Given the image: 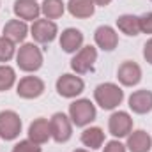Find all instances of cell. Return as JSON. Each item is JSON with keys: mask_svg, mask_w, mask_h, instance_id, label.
Returning <instances> with one entry per match:
<instances>
[{"mask_svg": "<svg viewBox=\"0 0 152 152\" xmlns=\"http://www.w3.org/2000/svg\"><path fill=\"white\" fill-rule=\"evenodd\" d=\"M94 99L103 110H115L124 99V90L115 83H101L94 90Z\"/></svg>", "mask_w": 152, "mask_h": 152, "instance_id": "6da1fadb", "label": "cell"}, {"mask_svg": "<svg viewBox=\"0 0 152 152\" xmlns=\"http://www.w3.org/2000/svg\"><path fill=\"white\" fill-rule=\"evenodd\" d=\"M18 67L25 73H34L42 66V53L34 42H25L16 53Z\"/></svg>", "mask_w": 152, "mask_h": 152, "instance_id": "7a4b0ae2", "label": "cell"}, {"mask_svg": "<svg viewBox=\"0 0 152 152\" xmlns=\"http://www.w3.org/2000/svg\"><path fill=\"white\" fill-rule=\"evenodd\" d=\"M69 118L75 126L85 127L96 118V106L90 103V99H76L69 106Z\"/></svg>", "mask_w": 152, "mask_h": 152, "instance_id": "3957f363", "label": "cell"}, {"mask_svg": "<svg viewBox=\"0 0 152 152\" xmlns=\"http://www.w3.org/2000/svg\"><path fill=\"white\" fill-rule=\"evenodd\" d=\"M21 133V118L12 110L0 112V138L9 142L16 140Z\"/></svg>", "mask_w": 152, "mask_h": 152, "instance_id": "277c9868", "label": "cell"}, {"mask_svg": "<svg viewBox=\"0 0 152 152\" xmlns=\"http://www.w3.org/2000/svg\"><path fill=\"white\" fill-rule=\"evenodd\" d=\"M97 60V50L94 46H81L80 51H76V55L71 60V67L76 75H85L88 71L94 69V64Z\"/></svg>", "mask_w": 152, "mask_h": 152, "instance_id": "5b68a950", "label": "cell"}, {"mask_svg": "<svg viewBox=\"0 0 152 152\" xmlns=\"http://www.w3.org/2000/svg\"><path fill=\"white\" fill-rule=\"evenodd\" d=\"M50 129H51V138L57 143H66L73 134V122L66 113L58 112L50 118Z\"/></svg>", "mask_w": 152, "mask_h": 152, "instance_id": "8992f818", "label": "cell"}, {"mask_svg": "<svg viewBox=\"0 0 152 152\" xmlns=\"http://www.w3.org/2000/svg\"><path fill=\"white\" fill-rule=\"evenodd\" d=\"M30 34L36 42H41V44H48L51 42L53 39L57 37L58 34V27L55 21L48 20V18H39L32 23L30 27Z\"/></svg>", "mask_w": 152, "mask_h": 152, "instance_id": "52a82bcc", "label": "cell"}, {"mask_svg": "<svg viewBox=\"0 0 152 152\" xmlns=\"http://www.w3.org/2000/svg\"><path fill=\"white\" fill-rule=\"evenodd\" d=\"M85 83L80 76L76 75H62L57 80V92L62 97H76L83 92Z\"/></svg>", "mask_w": 152, "mask_h": 152, "instance_id": "ba28073f", "label": "cell"}, {"mask_svg": "<svg viewBox=\"0 0 152 152\" xmlns=\"http://www.w3.org/2000/svg\"><path fill=\"white\" fill-rule=\"evenodd\" d=\"M16 94L23 99H36L44 94V81L37 76H25L16 87Z\"/></svg>", "mask_w": 152, "mask_h": 152, "instance_id": "9c48e42d", "label": "cell"}, {"mask_svg": "<svg viewBox=\"0 0 152 152\" xmlns=\"http://www.w3.org/2000/svg\"><path fill=\"white\" fill-rule=\"evenodd\" d=\"M117 78L124 87H134L142 80V67L133 60H126V62H122L118 66Z\"/></svg>", "mask_w": 152, "mask_h": 152, "instance_id": "30bf717a", "label": "cell"}, {"mask_svg": "<svg viewBox=\"0 0 152 152\" xmlns=\"http://www.w3.org/2000/svg\"><path fill=\"white\" fill-rule=\"evenodd\" d=\"M108 129L115 138H124L133 131V118L126 112H115L108 120Z\"/></svg>", "mask_w": 152, "mask_h": 152, "instance_id": "8fae6325", "label": "cell"}, {"mask_svg": "<svg viewBox=\"0 0 152 152\" xmlns=\"http://www.w3.org/2000/svg\"><path fill=\"white\" fill-rule=\"evenodd\" d=\"M129 108L138 115H145L152 112V92L147 88L134 90L129 96Z\"/></svg>", "mask_w": 152, "mask_h": 152, "instance_id": "7c38bea8", "label": "cell"}, {"mask_svg": "<svg viewBox=\"0 0 152 152\" xmlns=\"http://www.w3.org/2000/svg\"><path fill=\"white\" fill-rule=\"evenodd\" d=\"M50 138H51V129H50V120L48 118L39 117L28 126V140H32L34 143L42 145Z\"/></svg>", "mask_w": 152, "mask_h": 152, "instance_id": "4fadbf2b", "label": "cell"}, {"mask_svg": "<svg viewBox=\"0 0 152 152\" xmlns=\"http://www.w3.org/2000/svg\"><path fill=\"white\" fill-rule=\"evenodd\" d=\"M12 11L23 21H36L41 14V5L36 0H16Z\"/></svg>", "mask_w": 152, "mask_h": 152, "instance_id": "5bb4252c", "label": "cell"}, {"mask_svg": "<svg viewBox=\"0 0 152 152\" xmlns=\"http://www.w3.org/2000/svg\"><path fill=\"white\" fill-rule=\"evenodd\" d=\"M94 39H96V44L101 50H104V51H113L115 48H117V44H118L117 32H115L112 27H108V25L97 27L96 32H94Z\"/></svg>", "mask_w": 152, "mask_h": 152, "instance_id": "9a60e30c", "label": "cell"}, {"mask_svg": "<svg viewBox=\"0 0 152 152\" xmlns=\"http://www.w3.org/2000/svg\"><path fill=\"white\" fill-rule=\"evenodd\" d=\"M83 46V34L78 28H66L60 34V48L66 53H76Z\"/></svg>", "mask_w": 152, "mask_h": 152, "instance_id": "2e32d148", "label": "cell"}, {"mask_svg": "<svg viewBox=\"0 0 152 152\" xmlns=\"http://www.w3.org/2000/svg\"><path fill=\"white\" fill-rule=\"evenodd\" d=\"M126 147L131 152H149L152 147V138L143 129L133 131L127 134V145Z\"/></svg>", "mask_w": 152, "mask_h": 152, "instance_id": "e0dca14e", "label": "cell"}, {"mask_svg": "<svg viewBox=\"0 0 152 152\" xmlns=\"http://www.w3.org/2000/svg\"><path fill=\"white\" fill-rule=\"evenodd\" d=\"M28 34V27L23 20H9L4 25V37L11 39L12 42H23Z\"/></svg>", "mask_w": 152, "mask_h": 152, "instance_id": "ac0fdd59", "label": "cell"}, {"mask_svg": "<svg viewBox=\"0 0 152 152\" xmlns=\"http://www.w3.org/2000/svg\"><path fill=\"white\" fill-rule=\"evenodd\" d=\"M67 11L75 18H90L96 11V4L92 0H69L67 2Z\"/></svg>", "mask_w": 152, "mask_h": 152, "instance_id": "d6986e66", "label": "cell"}, {"mask_svg": "<svg viewBox=\"0 0 152 152\" xmlns=\"http://www.w3.org/2000/svg\"><path fill=\"white\" fill-rule=\"evenodd\" d=\"M117 27L122 34L129 36V37H134L140 34V18L138 16H133V14H122L117 18Z\"/></svg>", "mask_w": 152, "mask_h": 152, "instance_id": "ffe728a7", "label": "cell"}, {"mask_svg": "<svg viewBox=\"0 0 152 152\" xmlns=\"http://www.w3.org/2000/svg\"><path fill=\"white\" fill-rule=\"evenodd\" d=\"M81 143L90 149H99L104 143V133L101 127H87L81 133Z\"/></svg>", "mask_w": 152, "mask_h": 152, "instance_id": "44dd1931", "label": "cell"}, {"mask_svg": "<svg viewBox=\"0 0 152 152\" xmlns=\"http://www.w3.org/2000/svg\"><path fill=\"white\" fill-rule=\"evenodd\" d=\"M66 11V4L62 0H44L41 4V12L44 14V18L48 20H57L64 14Z\"/></svg>", "mask_w": 152, "mask_h": 152, "instance_id": "7402d4cb", "label": "cell"}, {"mask_svg": "<svg viewBox=\"0 0 152 152\" xmlns=\"http://www.w3.org/2000/svg\"><path fill=\"white\" fill-rule=\"evenodd\" d=\"M16 81V73L11 66H0V92L9 90Z\"/></svg>", "mask_w": 152, "mask_h": 152, "instance_id": "603a6c76", "label": "cell"}, {"mask_svg": "<svg viewBox=\"0 0 152 152\" xmlns=\"http://www.w3.org/2000/svg\"><path fill=\"white\" fill-rule=\"evenodd\" d=\"M16 53V48H14V42L7 37H0V62H9Z\"/></svg>", "mask_w": 152, "mask_h": 152, "instance_id": "cb8c5ba5", "label": "cell"}, {"mask_svg": "<svg viewBox=\"0 0 152 152\" xmlns=\"http://www.w3.org/2000/svg\"><path fill=\"white\" fill-rule=\"evenodd\" d=\"M11 152H41V147L32 140H21L20 143L14 145V149Z\"/></svg>", "mask_w": 152, "mask_h": 152, "instance_id": "d4e9b609", "label": "cell"}, {"mask_svg": "<svg viewBox=\"0 0 152 152\" xmlns=\"http://www.w3.org/2000/svg\"><path fill=\"white\" fill-rule=\"evenodd\" d=\"M140 32L152 34V12H145L140 16Z\"/></svg>", "mask_w": 152, "mask_h": 152, "instance_id": "484cf974", "label": "cell"}, {"mask_svg": "<svg viewBox=\"0 0 152 152\" xmlns=\"http://www.w3.org/2000/svg\"><path fill=\"white\" fill-rule=\"evenodd\" d=\"M103 152H126V145H122L117 140H112V142L106 143V147H104Z\"/></svg>", "mask_w": 152, "mask_h": 152, "instance_id": "4316f807", "label": "cell"}, {"mask_svg": "<svg viewBox=\"0 0 152 152\" xmlns=\"http://www.w3.org/2000/svg\"><path fill=\"white\" fill-rule=\"evenodd\" d=\"M143 58L152 66V39H149V41L143 44Z\"/></svg>", "mask_w": 152, "mask_h": 152, "instance_id": "83f0119b", "label": "cell"}, {"mask_svg": "<svg viewBox=\"0 0 152 152\" xmlns=\"http://www.w3.org/2000/svg\"><path fill=\"white\" fill-rule=\"evenodd\" d=\"M92 2H94L96 5H101V7H106V5H108V4H110L112 0H92Z\"/></svg>", "mask_w": 152, "mask_h": 152, "instance_id": "f1b7e54d", "label": "cell"}, {"mask_svg": "<svg viewBox=\"0 0 152 152\" xmlns=\"http://www.w3.org/2000/svg\"><path fill=\"white\" fill-rule=\"evenodd\" d=\"M73 152H88V151H85V149H76V151H73Z\"/></svg>", "mask_w": 152, "mask_h": 152, "instance_id": "f546056e", "label": "cell"}, {"mask_svg": "<svg viewBox=\"0 0 152 152\" xmlns=\"http://www.w3.org/2000/svg\"><path fill=\"white\" fill-rule=\"evenodd\" d=\"M151 2H152V0H151Z\"/></svg>", "mask_w": 152, "mask_h": 152, "instance_id": "4dcf8cb0", "label": "cell"}]
</instances>
